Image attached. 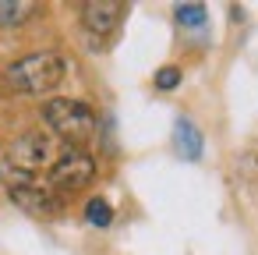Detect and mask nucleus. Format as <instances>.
<instances>
[{"label":"nucleus","mask_w":258,"mask_h":255,"mask_svg":"<svg viewBox=\"0 0 258 255\" xmlns=\"http://www.w3.org/2000/svg\"><path fill=\"white\" fill-rule=\"evenodd\" d=\"M124 4H117V0H89V4H82V25L92 32V36H99V39H106V36H113L117 32V25L124 22Z\"/></svg>","instance_id":"6"},{"label":"nucleus","mask_w":258,"mask_h":255,"mask_svg":"<svg viewBox=\"0 0 258 255\" xmlns=\"http://www.w3.org/2000/svg\"><path fill=\"white\" fill-rule=\"evenodd\" d=\"M8 160H11V167H18L22 174H29V177H32L39 167H46V163L53 160L50 138H46L43 131H25V135H18V138L11 142Z\"/></svg>","instance_id":"5"},{"label":"nucleus","mask_w":258,"mask_h":255,"mask_svg":"<svg viewBox=\"0 0 258 255\" xmlns=\"http://www.w3.org/2000/svg\"><path fill=\"white\" fill-rule=\"evenodd\" d=\"M8 195L15 198V206H22L32 216H57L60 213V195L50 184H39L29 174H15L8 181Z\"/></svg>","instance_id":"4"},{"label":"nucleus","mask_w":258,"mask_h":255,"mask_svg":"<svg viewBox=\"0 0 258 255\" xmlns=\"http://www.w3.org/2000/svg\"><path fill=\"white\" fill-rule=\"evenodd\" d=\"M173 18L184 25V29H202L205 25V4H177L173 8Z\"/></svg>","instance_id":"9"},{"label":"nucleus","mask_w":258,"mask_h":255,"mask_svg":"<svg viewBox=\"0 0 258 255\" xmlns=\"http://www.w3.org/2000/svg\"><path fill=\"white\" fill-rule=\"evenodd\" d=\"M92 177H96V160L82 145H68L50 163V188L53 191H82Z\"/></svg>","instance_id":"3"},{"label":"nucleus","mask_w":258,"mask_h":255,"mask_svg":"<svg viewBox=\"0 0 258 255\" xmlns=\"http://www.w3.org/2000/svg\"><path fill=\"white\" fill-rule=\"evenodd\" d=\"M43 121L50 124L53 135H60L68 145H82L92 138L96 131V114L89 103L82 99H71V96H57L43 107Z\"/></svg>","instance_id":"2"},{"label":"nucleus","mask_w":258,"mask_h":255,"mask_svg":"<svg viewBox=\"0 0 258 255\" xmlns=\"http://www.w3.org/2000/svg\"><path fill=\"white\" fill-rule=\"evenodd\" d=\"M152 82H156V89H159V92H173V89L180 85V68H177V64H163V68L156 71V78H152Z\"/></svg>","instance_id":"11"},{"label":"nucleus","mask_w":258,"mask_h":255,"mask_svg":"<svg viewBox=\"0 0 258 255\" xmlns=\"http://www.w3.org/2000/svg\"><path fill=\"white\" fill-rule=\"evenodd\" d=\"M85 220H89L92 227H110V223H113V209H110V202H106V198H89V206H85Z\"/></svg>","instance_id":"10"},{"label":"nucleus","mask_w":258,"mask_h":255,"mask_svg":"<svg viewBox=\"0 0 258 255\" xmlns=\"http://www.w3.org/2000/svg\"><path fill=\"white\" fill-rule=\"evenodd\" d=\"M173 149H177V156L187 160V163H198V160H202L205 138H202V131H198V124H195L191 117H177V121H173Z\"/></svg>","instance_id":"7"},{"label":"nucleus","mask_w":258,"mask_h":255,"mask_svg":"<svg viewBox=\"0 0 258 255\" xmlns=\"http://www.w3.org/2000/svg\"><path fill=\"white\" fill-rule=\"evenodd\" d=\"M68 75V57L57 54V50H36V54H25L18 57L11 68H8V82L11 89L25 92V96H43V92H53Z\"/></svg>","instance_id":"1"},{"label":"nucleus","mask_w":258,"mask_h":255,"mask_svg":"<svg viewBox=\"0 0 258 255\" xmlns=\"http://www.w3.org/2000/svg\"><path fill=\"white\" fill-rule=\"evenodd\" d=\"M36 11V4H29V0H0V25H22L29 22Z\"/></svg>","instance_id":"8"}]
</instances>
